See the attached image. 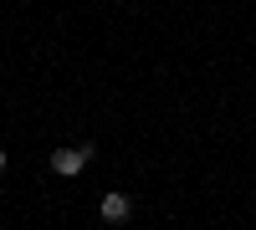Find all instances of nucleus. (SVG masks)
Returning a JSON list of instances; mask_svg holds the SVG:
<instances>
[{
	"label": "nucleus",
	"instance_id": "f257e3e1",
	"mask_svg": "<svg viewBox=\"0 0 256 230\" xmlns=\"http://www.w3.org/2000/svg\"><path fill=\"white\" fill-rule=\"evenodd\" d=\"M92 159V149H56L52 154V174H62V179H72V174H82V164Z\"/></svg>",
	"mask_w": 256,
	"mask_h": 230
},
{
	"label": "nucleus",
	"instance_id": "f03ea898",
	"mask_svg": "<svg viewBox=\"0 0 256 230\" xmlns=\"http://www.w3.org/2000/svg\"><path fill=\"white\" fill-rule=\"evenodd\" d=\"M128 215H134L128 195H102V220H108V225H118V220H128Z\"/></svg>",
	"mask_w": 256,
	"mask_h": 230
},
{
	"label": "nucleus",
	"instance_id": "7ed1b4c3",
	"mask_svg": "<svg viewBox=\"0 0 256 230\" xmlns=\"http://www.w3.org/2000/svg\"><path fill=\"white\" fill-rule=\"evenodd\" d=\"M0 169H6V149H0Z\"/></svg>",
	"mask_w": 256,
	"mask_h": 230
}]
</instances>
